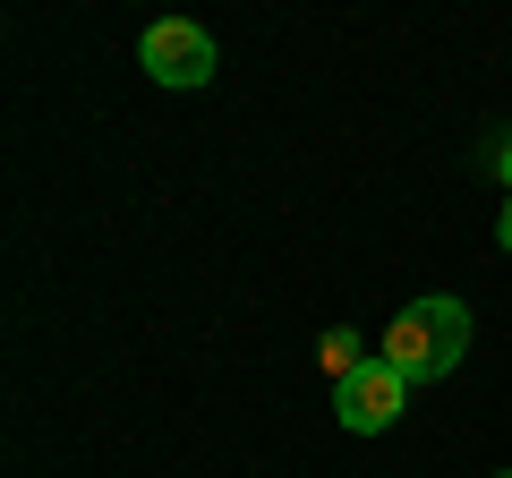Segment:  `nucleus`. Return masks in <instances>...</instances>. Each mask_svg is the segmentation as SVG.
I'll return each mask as SVG.
<instances>
[{"label":"nucleus","instance_id":"obj_1","mask_svg":"<svg viewBox=\"0 0 512 478\" xmlns=\"http://www.w3.org/2000/svg\"><path fill=\"white\" fill-rule=\"evenodd\" d=\"M461 350H470V308L436 291V299H410V308L393 316V333H384L376 359H393L410 385H436V376L461 368Z\"/></svg>","mask_w":512,"mask_h":478},{"label":"nucleus","instance_id":"obj_2","mask_svg":"<svg viewBox=\"0 0 512 478\" xmlns=\"http://www.w3.org/2000/svg\"><path fill=\"white\" fill-rule=\"evenodd\" d=\"M137 69H146L154 86H205V77H214V35L188 26V18H163L137 43Z\"/></svg>","mask_w":512,"mask_h":478},{"label":"nucleus","instance_id":"obj_3","mask_svg":"<svg viewBox=\"0 0 512 478\" xmlns=\"http://www.w3.org/2000/svg\"><path fill=\"white\" fill-rule=\"evenodd\" d=\"M402 393H410V376L393 368V359H367V368L333 393V419H342L350 436H384V427L402 419Z\"/></svg>","mask_w":512,"mask_h":478},{"label":"nucleus","instance_id":"obj_4","mask_svg":"<svg viewBox=\"0 0 512 478\" xmlns=\"http://www.w3.org/2000/svg\"><path fill=\"white\" fill-rule=\"evenodd\" d=\"M367 359H376V350H367V342H359V333H350V325H333L325 342H316V368H325V385H333V393H342L350 376L367 368Z\"/></svg>","mask_w":512,"mask_h":478},{"label":"nucleus","instance_id":"obj_5","mask_svg":"<svg viewBox=\"0 0 512 478\" xmlns=\"http://www.w3.org/2000/svg\"><path fill=\"white\" fill-rule=\"evenodd\" d=\"M495 239H504V257H512V197H504V214H495Z\"/></svg>","mask_w":512,"mask_h":478},{"label":"nucleus","instance_id":"obj_6","mask_svg":"<svg viewBox=\"0 0 512 478\" xmlns=\"http://www.w3.org/2000/svg\"><path fill=\"white\" fill-rule=\"evenodd\" d=\"M495 478H512V470H495Z\"/></svg>","mask_w":512,"mask_h":478}]
</instances>
